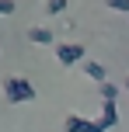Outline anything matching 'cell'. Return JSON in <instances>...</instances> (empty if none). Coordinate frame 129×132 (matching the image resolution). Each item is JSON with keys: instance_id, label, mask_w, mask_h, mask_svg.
I'll return each mask as SVG.
<instances>
[{"instance_id": "obj_1", "label": "cell", "mask_w": 129, "mask_h": 132, "mask_svg": "<svg viewBox=\"0 0 129 132\" xmlns=\"http://www.w3.org/2000/svg\"><path fill=\"white\" fill-rule=\"evenodd\" d=\"M4 97L11 104H25V101H35V87L25 77H7L4 80Z\"/></svg>"}, {"instance_id": "obj_2", "label": "cell", "mask_w": 129, "mask_h": 132, "mask_svg": "<svg viewBox=\"0 0 129 132\" xmlns=\"http://www.w3.org/2000/svg\"><path fill=\"white\" fill-rule=\"evenodd\" d=\"M56 59H59V66H77L87 59V52L80 42H56Z\"/></svg>"}, {"instance_id": "obj_3", "label": "cell", "mask_w": 129, "mask_h": 132, "mask_svg": "<svg viewBox=\"0 0 129 132\" xmlns=\"http://www.w3.org/2000/svg\"><path fill=\"white\" fill-rule=\"evenodd\" d=\"M98 125H101L105 132L119 125V108H115V101H101V118H98Z\"/></svg>"}, {"instance_id": "obj_4", "label": "cell", "mask_w": 129, "mask_h": 132, "mask_svg": "<svg viewBox=\"0 0 129 132\" xmlns=\"http://www.w3.org/2000/svg\"><path fill=\"white\" fill-rule=\"evenodd\" d=\"M63 132H94V122L84 115H66L63 118Z\"/></svg>"}, {"instance_id": "obj_5", "label": "cell", "mask_w": 129, "mask_h": 132, "mask_svg": "<svg viewBox=\"0 0 129 132\" xmlns=\"http://www.w3.org/2000/svg\"><path fill=\"white\" fill-rule=\"evenodd\" d=\"M80 66H84V73H87V77L94 80V84H105V80H108V73H105V66H101V63H94V59H84Z\"/></svg>"}, {"instance_id": "obj_6", "label": "cell", "mask_w": 129, "mask_h": 132, "mask_svg": "<svg viewBox=\"0 0 129 132\" xmlns=\"http://www.w3.org/2000/svg\"><path fill=\"white\" fill-rule=\"evenodd\" d=\"M28 42H35V45H56V35L49 28H32L28 31Z\"/></svg>"}, {"instance_id": "obj_7", "label": "cell", "mask_w": 129, "mask_h": 132, "mask_svg": "<svg viewBox=\"0 0 129 132\" xmlns=\"http://www.w3.org/2000/svg\"><path fill=\"white\" fill-rule=\"evenodd\" d=\"M98 90H101V101H115V97H119V87L108 84V80H105V84H98Z\"/></svg>"}, {"instance_id": "obj_8", "label": "cell", "mask_w": 129, "mask_h": 132, "mask_svg": "<svg viewBox=\"0 0 129 132\" xmlns=\"http://www.w3.org/2000/svg\"><path fill=\"white\" fill-rule=\"evenodd\" d=\"M45 11L49 14H63L66 11V0H45Z\"/></svg>"}, {"instance_id": "obj_9", "label": "cell", "mask_w": 129, "mask_h": 132, "mask_svg": "<svg viewBox=\"0 0 129 132\" xmlns=\"http://www.w3.org/2000/svg\"><path fill=\"white\" fill-rule=\"evenodd\" d=\"M105 4H108L112 11H122V14H129V0H105Z\"/></svg>"}, {"instance_id": "obj_10", "label": "cell", "mask_w": 129, "mask_h": 132, "mask_svg": "<svg viewBox=\"0 0 129 132\" xmlns=\"http://www.w3.org/2000/svg\"><path fill=\"white\" fill-rule=\"evenodd\" d=\"M7 14H14V0H0V18H7Z\"/></svg>"}, {"instance_id": "obj_11", "label": "cell", "mask_w": 129, "mask_h": 132, "mask_svg": "<svg viewBox=\"0 0 129 132\" xmlns=\"http://www.w3.org/2000/svg\"><path fill=\"white\" fill-rule=\"evenodd\" d=\"M126 94H129V80H126Z\"/></svg>"}]
</instances>
